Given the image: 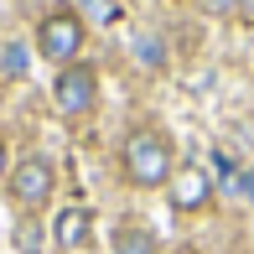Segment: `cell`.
Masks as SVG:
<instances>
[{
	"label": "cell",
	"mask_w": 254,
	"mask_h": 254,
	"mask_svg": "<svg viewBox=\"0 0 254 254\" xmlns=\"http://www.w3.org/2000/svg\"><path fill=\"white\" fill-rule=\"evenodd\" d=\"M125 177L135 187H161L171 182V140L161 130H135L125 140Z\"/></svg>",
	"instance_id": "1"
},
{
	"label": "cell",
	"mask_w": 254,
	"mask_h": 254,
	"mask_svg": "<svg viewBox=\"0 0 254 254\" xmlns=\"http://www.w3.org/2000/svg\"><path fill=\"white\" fill-rule=\"evenodd\" d=\"M37 47H42V57H52V63L67 67L78 57V47H83V21H78L73 10H52L37 26Z\"/></svg>",
	"instance_id": "2"
},
{
	"label": "cell",
	"mask_w": 254,
	"mask_h": 254,
	"mask_svg": "<svg viewBox=\"0 0 254 254\" xmlns=\"http://www.w3.org/2000/svg\"><path fill=\"white\" fill-rule=\"evenodd\" d=\"M94 94H99V78H94L88 63H67L63 73H57V83H52V99H57L63 114H83L88 104H94Z\"/></svg>",
	"instance_id": "3"
},
{
	"label": "cell",
	"mask_w": 254,
	"mask_h": 254,
	"mask_svg": "<svg viewBox=\"0 0 254 254\" xmlns=\"http://www.w3.org/2000/svg\"><path fill=\"white\" fill-rule=\"evenodd\" d=\"M10 197H16L21 207H42L52 197V166L42 156H26L16 171H10Z\"/></svg>",
	"instance_id": "4"
},
{
	"label": "cell",
	"mask_w": 254,
	"mask_h": 254,
	"mask_svg": "<svg viewBox=\"0 0 254 254\" xmlns=\"http://www.w3.org/2000/svg\"><path fill=\"white\" fill-rule=\"evenodd\" d=\"M171 192V207L177 213H197V207H207V197H213V177H207L202 166H177L166 182Z\"/></svg>",
	"instance_id": "5"
},
{
	"label": "cell",
	"mask_w": 254,
	"mask_h": 254,
	"mask_svg": "<svg viewBox=\"0 0 254 254\" xmlns=\"http://www.w3.org/2000/svg\"><path fill=\"white\" fill-rule=\"evenodd\" d=\"M88 228H94L88 207H63V213H57V244H63V249H83L88 244Z\"/></svg>",
	"instance_id": "6"
},
{
	"label": "cell",
	"mask_w": 254,
	"mask_h": 254,
	"mask_svg": "<svg viewBox=\"0 0 254 254\" xmlns=\"http://www.w3.org/2000/svg\"><path fill=\"white\" fill-rule=\"evenodd\" d=\"M114 254H161V244H156V234H151V228L125 223L120 234H114Z\"/></svg>",
	"instance_id": "7"
},
{
	"label": "cell",
	"mask_w": 254,
	"mask_h": 254,
	"mask_svg": "<svg viewBox=\"0 0 254 254\" xmlns=\"http://www.w3.org/2000/svg\"><path fill=\"white\" fill-rule=\"evenodd\" d=\"M78 10H83L94 26H114V21H120V0H83Z\"/></svg>",
	"instance_id": "8"
},
{
	"label": "cell",
	"mask_w": 254,
	"mask_h": 254,
	"mask_svg": "<svg viewBox=\"0 0 254 254\" xmlns=\"http://www.w3.org/2000/svg\"><path fill=\"white\" fill-rule=\"evenodd\" d=\"M0 73H5V78H21V73H26V47H21V42H10V47L0 52Z\"/></svg>",
	"instance_id": "9"
},
{
	"label": "cell",
	"mask_w": 254,
	"mask_h": 254,
	"mask_svg": "<svg viewBox=\"0 0 254 254\" xmlns=\"http://www.w3.org/2000/svg\"><path fill=\"white\" fill-rule=\"evenodd\" d=\"M16 249H21V254H42V228L31 223V218H26V223H16Z\"/></svg>",
	"instance_id": "10"
},
{
	"label": "cell",
	"mask_w": 254,
	"mask_h": 254,
	"mask_svg": "<svg viewBox=\"0 0 254 254\" xmlns=\"http://www.w3.org/2000/svg\"><path fill=\"white\" fill-rule=\"evenodd\" d=\"M135 52H140V63H145V67H161V63H166V52L156 47V37H140V47H135Z\"/></svg>",
	"instance_id": "11"
},
{
	"label": "cell",
	"mask_w": 254,
	"mask_h": 254,
	"mask_svg": "<svg viewBox=\"0 0 254 254\" xmlns=\"http://www.w3.org/2000/svg\"><path fill=\"white\" fill-rule=\"evenodd\" d=\"M207 16H239V0H202Z\"/></svg>",
	"instance_id": "12"
},
{
	"label": "cell",
	"mask_w": 254,
	"mask_h": 254,
	"mask_svg": "<svg viewBox=\"0 0 254 254\" xmlns=\"http://www.w3.org/2000/svg\"><path fill=\"white\" fill-rule=\"evenodd\" d=\"M239 16H244V21H254V0H239Z\"/></svg>",
	"instance_id": "13"
},
{
	"label": "cell",
	"mask_w": 254,
	"mask_h": 254,
	"mask_svg": "<svg viewBox=\"0 0 254 254\" xmlns=\"http://www.w3.org/2000/svg\"><path fill=\"white\" fill-rule=\"evenodd\" d=\"M5 171H10V161H5V140H0V177H5Z\"/></svg>",
	"instance_id": "14"
}]
</instances>
